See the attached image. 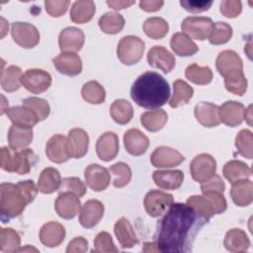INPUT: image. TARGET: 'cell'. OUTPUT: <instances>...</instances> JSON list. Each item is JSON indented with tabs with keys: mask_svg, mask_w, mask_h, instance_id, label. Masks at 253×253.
<instances>
[{
	"mask_svg": "<svg viewBox=\"0 0 253 253\" xmlns=\"http://www.w3.org/2000/svg\"><path fill=\"white\" fill-rule=\"evenodd\" d=\"M207 221L187 204H172L159 221L155 235L160 252L189 251L197 232Z\"/></svg>",
	"mask_w": 253,
	"mask_h": 253,
	"instance_id": "6da1fadb",
	"label": "cell"
},
{
	"mask_svg": "<svg viewBox=\"0 0 253 253\" xmlns=\"http://www.w3.org/2000/svg\"><path fill=\"white\" fill-rule=\"evenodd\" d=\"M130 97L136 105L144 109H158L170 97L169 83L160 74L146 71L132 83Z\"/></svg>",
	"mask_w": 253,
	"mask_h": 253,
	"instance_id": "7a4b0ae2",
	"label": "cell"
},
{
	"mask_svg": "<svg viewBox=\"0 0 253 253\" xmlns=\"http://www.w3.org/2000/svg\"><path fill=\"white\" fill-rule=\"evenodd\" d=\"M215 65L218 73L224 78L225 89L238 96L247 90V79L243 73V62L233 50H223L218 53Z\"/></svg>",
	"mask_w": 253,
	"mask_h": 253,
	"instance_id": "3957f363",
	"label": "cell"
},
{
	"mask_svg": "<svg viewBox=\"0 0 253 253\" xmlns=\"http://www.w3.org/2000/svg\"><path fill=\"white\" fill-rule=\"evenodd\" d=\"M28 204L17 184L2 183L0 185V209L3 222L19 216Z\"/></svg>",
	"mask_w": 253,
	"mask_h": 253,
	"instance_id": "277c9868",
	"label": "cell"
},
{
	"mask_svg": "<svg viewBox=\"0 0 253 253\" xmlns=\"http://www.w3.org/2000/svg\"><path fill=\"white\" fill-rule=\"evenodd\" d=\"M37 162L38 156L30 148L18 151L5 146L1 147V168L7 172L25 175Z\"/></svg>",
	"mask_w": 253,
	"mask_h": 253,
	"instance_id": "5b68a950",
	"label": "cell"
},
{
	"mask_svg": "<svg viewBox=\"0 0 253 253\" xmlns=\"http://www.w3.org/2000/svg\"><path fill=\"white\" fill-rule=\"evenodd\" d=\"M144 42L135 36H126L121 39L117 47V55L122 63L133 65L137 63L144 52Z\"/></svg>",
	"mask_w": 253,
	"mask_h": 253,
	"instance_id": "8992f818",
	"label": "cell"
},
{
	"mask_svg": "<svg viewBox=\"0 0 253 253\" xmlns=\"http://www.w3.org/2000/svg\"><path fill=\"white\" fill-rule=\"evenodd\" d=\"M173 202L174 200L171 194L159 190H151L145 195L143 206L150 216L158 217L166 212Z\"/></svg>",
	"mask_w": 253,
	"mask_h": 253,
	"instance_id": "52a82bcc",
	"label": "cell"
},
{
	"mask_svg": "<svg viewBox=\"0 0 253 253\" xmlns=\"http://www.w3.org/2000/svg\"><path fill=\"white\" fill-rule=\"evenodd\" d=\"M11 36L14 42L24 48H33L40 42L38 29L29 23L15 22L11 25Z\"/></svg>",
	"mask_w": 253,
	"mask_h": 253,
	"instance_id": "ba28073f",
	"label": "cell"
},
{
	"mask_svg": "<svg viewBox=\"0 0 253 253\" xmlns=\"http://www.w3.org/2000/svg\"><path fill=\"white\" fill-rule=\"evenodd\" d=\"M213 22L208 17H187L181 24L182 32L189 38L204 41L209 38Z\"/></svg>",
	"mask_w": 253,
	"mask_h": 253,
	"instance_id": "9c48e42d",
	"label": "cell"
},
{
	"mask_svg": "<svg viewBox=\"0 0 253 253\" xmlns=\"http://www.w3.org/2000/svg\"><path fill=\"white\" fill-rule=\"evenodd\" d=\"M22 85L31 93L40 94L46 91L51 85V76L48 72L32 68L28 69L21 78Z\"/></svg>",
	"mask_w": 253,
	"mask_h": 253,
	"instance_id": "30bf717a",
	"label": "cell"
},
{
	"mask_svg": "<svg viewBox=\"0 0 253 253\" xmlns=\"http://www.w3.org/2000/svg\"><path fill=\"white\" fill-rule=\"evenodd\" d=\"M216 170L215 159L208 154L202 153L197 155L190 164V172L192 178L197 182H204L214 175Z\"/></svg>",
	"mask_w": 253,
	"mask_h": 253,
	"instance_id": "8fae6325",
	"label": "cell"
},
{
	"mask_svg": "<svg viewBox=\"0 0 253 253\" xmlns=\"http://www.w3.org/2000/svg\"><path fill=\"white\" fill-rule=\"evenodd\" d=\"M185 157L176 149L169 146H159L150 156L151 164L156 168H172L180 165Z\"/></svg>",
	"mask_w": 253,
	"mask_h": 253,
	"instance_id": "7c38bea8",
	"label": "cell"
},
{
	"mask_svg": "<svg viewBox=\"0 0 253 253\" xmlns=\"http://www.w3.org/2000/svg\"><path fill=\"white\" fill-rule=\"evenodd\" d=\"M54 209L60 217L64 219H71L81 211L79 197L70 192L59 193L54 202Z\"/></svg>",
	"mask_w": 253,
	"mask_h": 253,
	"instance_id": "4fadbf2b",
	"label": "cell"
},
{
	"mask_svg": "<svg viewBox=\"0 0 253 253\" xmlns=\"http://www.w3.org/2000/svg\"><path fill=\"white\" fill-rule=\"evenodd\" d=\"M66 145L70 157L82 158L88 151L89 135L82 128H72L66 137Z\"/></svg>",
	"mask_w": 253,
	"mask_h": 253,
	"instance_id": "5bb4252c",
	"label": "cell"
},
{
	"mask_svg": "<svg viewBox=\"0 0 253 253\" xmlns=\"http://www.w3.org/2000/svg\"><path fill=\"white\" fill-rule=\"evenodd\" d=\"M85 42V36L82 30L75 27L63 29L58 37V44L61 52L79 51Z\"/></svg>",
	"mask_w": 253,
	"mask_h": 253,
	"instance_id": "9a60e30c",
	"label": "cell"
},
{
	"mask_svg": "<svg viewBox=\"0 0 253 253\" xmlns=\"http://www.w3.org/2000/svg\"><path fill=\"white\" fill-rule=\"evenodd\" d=\"M84 176L88 187L95 192L106 190L111 181L108 169L99 164H90L87 166Z\"/></svg>",
	"mask_w": 253,
	"mask_h": 253,
	"instance_id": "2e32d148",
	"label": "cell"
},
{
	"mask_svg": "<svg viewBox=\"0 0 253 253\" xmlns=\"http://www.w3.org/2000/svg\"><path fill=\"white\" fill-rule=\"evenodd\" d=\"M147 61L150 66L158 68L164 73H169L176 64L174 55L161 45H154L148 50Z\"/></svg>",
	"mask_w": 253,
	"mask_h": 253,
	"instance_id": "e0dca14e",
	"label": "cell"
},
{
	"mask_svg": "<svg viewBox=\"0 0 253 253\" xmlns=\"http://www.w3.org/2000/svg\"><path fill=\"white\" fill-rule=\"evenodd\" d=\"M219 121L227 126L234 127L239 126L245 116V107L235 101H227L218 107Z\"/></svg>",
	"mask_w": 253,
	"mask_h": 253,
	"instance_id": "ac0fdd59",
	"label": "cell"
},
{
	"mask_svg": "<svg viewBox=\"0 0 253 253\" xmlns=\"http://www.w3.org/2000/svg\"><path fill=\"white\" fill-rule=\"evenodd\" d=\"M56 70L67 76H76L82 71V60L75 52H61L52 59Z\"/></svg>",
	"mask_w": 253,
	"mask_h": 253,
	"instance_id": "d6986e66",
	"label": "cell"
},
{
	"mask_svg": "<svg viewBox=\"0 0 253 253\" xmlns=\"http://www.w3.org/2000/svg\"><path fill=\"white\" fill-rule=\"evenodd\" d=\"M104 205L98 200H89L81 208L79 222L85 228H92L99 223L104 215Z\"/></svg>",
	"mask_w": 253,
	"mask_h": 253,
	"instance_id": "ffe728a7",
	"label": "cell"
},
{
	"mask_svg": "<svg viewBox=\"0 0 253 253\" xmlns=\"http://www.w3.org/2000/svg\"><path fill=\"white\" fill-rule=\"evenodd\" d=\"M96 152L103 161H111L119 152V137L113 131L104 132L97 140Z\"/></svg>",
	"mask_w": 253,
	"mask_h": 253,
	"instance_id": "44dd1931",
	"label": "cell"
},
{
	"mask_svg": "<svg viewBox=\"0 0 253 253\" xmlns=\"http://www.w3.org/2000/svg\"><path fill=\"white\" fill-rule=\"evenodd\" d=\"M45 154L53 163L66 162L70 158L67 151L66 137L59 133L52 135L45 144Z\"/></svg>",
	"mask_w": 253,
	"mask_h": 253,
	"instance_id": "7402d4cb",
	"label": "cell"
},
{
	"mask_svg": "<svg viewBox=\"0 0 253 253\" xmlns=\"http://www.w3.org/2000/svg\"><path fill=\"white\" fill-rule=\"evenodd\" d=\"M124 144L126 150L133 156H140L149 146L148 137L137 128H130L124 135Z\"/></svg>",
	"mask_w": 253,
	"mask_h": 253,
	"instance_id": "603a6c76",
	"label": "cell"
},
{
	"mask_svg": "<svg viewBox=\"0 0 253 253\" xmlns=\"http://www.w3.org/2000/svg\"><path fill=\"white\" fill-rule=\"evenodd\" d=\"M65 238V228L56 221L44 223L40 230L41 242L49 248L59 246Z\"/></svg>",
	"mask_w": 253,
	"mask_h": 253,
	"instance_id": "cb8c5ba5",
	"label": "cell"
},
{
	"mask_svg": "<svg viewBox=\"0 0 253 253\" xmlns=\"http://www.w3.org/2000/svg\"><path fill=\"white\" fill-rule=\"evenodd\" d=\"M197 121L206 127H213L220 124L218 106L209 102H201L195 106Z\"/></svg>",
	"mask_w": 253,
	"mask_h": 253,
	"instance_id": "d4e9b609",
	"label": "cell"
},
{
	"mask_svg": "<svg viewBox=\"0 0 253 253\" xmlns=\"http://www.w3.org/2000/svg\"><path fill=\"white\" fill-rule=\"evenodd\" d=\"M230 197L238 207H247L253 201V183L249 179H242L232 183Z\"/></svg>",
	"mask_w": 253,
	"mask_h": 253,
	"instance_id": "484cf974",
	"label": "cell"
},
{
	"mask_svg": "<svg viewBox=\"0 0 253 253\" xmlns=\"http://www.w3.org/2000/svg\"><path fill=\"white\" fill-rule=\"evenodd\" d=\"M33 140V128L30 126L12 125L8 130V142L12 149H24Z\"/></svg>",
	"mask_w": 253,
	"mask_h": 253,
	"instance_id": "4316f807",
	"label": "cell"
},
{
	"mask_svg": "<svg viewBox=\"0 0 253 253\" xmlns=\"http://www.w3.org/2000/svg\"><path fill=\"white\" fill-rule=\"evenodd\" d=\"M156 186L165 190H176L184 181V173L181 170H157L152 174Z\"/></svg>",
	"mask_w": 253,
	"mask_h": 253,
	"instance_id": "83f0119b",
	"label": "cell"
},
{
	"mask_svg": "<svg viewBox=\"0 0 253 253\" xmlns=\"http://www.w3.org/2000/svg\"><path fill=\"white\" fill-rule=\"evenodd\" d=\"M225 249L229 252H245L250 246V240L247 234L240 228L229 229L223 240Z\"/></svg>",
	"mask_w": 253,
	"mask_h": 253,
	"instance_id": "f1b7e54d",
	"label": "cell"
},
{
	"mask_svg": "<svg viewBox=\"0 0 253 253\" xmlns=\"http://www.w3.org/2000/svg\"><path fill=\"white\" fill-rule=\"evenodd\" d=\"M114 231L122 248H131L137 243L136 234L130 222L126 217H121L117 220L114 226Z\"/></svg>",
	"mask_w": 253,
	"mask_h": 253,
	"instance_id": "f546056e",
	"label": "cell"
},
{
	"mask_svg": "<svg viewBox=\"0 0 253 253\" xmlns=\"http://www.w3.org/2000/svg\"><path fill=\"white\" fill-rule=\"evenodd\" d=\"M60 184L61 177L59 171L53 167H47L42 171L39 177L38 188L42 194H51L58 191Z\"/></svg>",
	"mask_w": 253,
	"mask_h": 253,
	"instance_id": "4dcf8cb0",
	"label": "cell"
},
{
	"mask_svg": "<svg viewBox=\"0 0 253 253\" xmlns=\"http://www.w3.org/2000/svg\"><path fill=\"white\" fill-rule=\"evenodd\" d=\"M6 114L14 125L33 127L38 124V122H40L34 111L25 106H15L9 108L6 111Z\"/></svg>",
	"mask_w": 253,
	"mask_h": 253,
	"instance_id": "1f68e13d",
	"label": "cell"
},
{
	"mask_svg": "<svg viewBox=\"0 0 253 253\" xmlns=\"http://www.w3.org/2000/svg\"><path fill=\"white\" fill-rule=\"evenodd\" d=\"M96 12L95 3L91 0L75 1L70 9V19L76 24L89 22Z\"/></svg>",
	"mask_w": 253,
	"mask_h": 253,
	"instance_id": "d6a6232c",
	"label": "cell"
},
{
	"mask_svg": "<svg viewBox=\"0 0 253 253\" xmlns=\"http://www.w3.org/2000/svg\"><path fill=\"white\" fill-rule=\"evenodd\" d=\"M172 50L179 56H192L198 52V45L184 33H176L170 41Z\"/></svg>",
	"mask_w": 253,
	"mask_h": 253,
	"instance_id": "836d02e7",
	"label": "cell"
},
{
	"mask_svg": "<svg viewBox=\"0 0 253 253\" xmlns=\"http://www.w3.org/2000/svg\"><path fill=\"white\" fill-rule=\"evenodd\" d=\"M222 173L229 183H234L242 179H248L251 176V168L240 160H230L223 166Z\"/></svg>",
	"mask_w": 253,
	"mask_h": 253,
	"instance_id": "e575fe53",
	"label": "cell"
},
{
	"mask_svg": "<svg viewBox=\"0 0 253 253\" xmlns=\"http://www.w3.org/2000/svg\"><path fill=\"white\" fill-rule=\"evenodd\" d=\"M168 120L167 113L162 109L148 111L140 116V123L149 131L155 132L164 127Z\"/></svg>",
	"mask_w": 253,
	"mask_h": 253,
	"instance_id": "d590c367",
	"label": "cell"
},
{
	"mask_svg": "<svg viewBox=\"0 0 253 253\" xmlns=\"http://www.w3.org/2000/svg\"><path fill=\"white\" fill-rule=\"evenodd\" d=\"M110 115L112 119L120 125H126L133 116L131 104L125 99H118L110 107Z\"/></svg>",
	"mask_w": 253,
	"mask_h": 253,
	"instance_id": "8d00e7d4",
	"label": "cell"
},
{
	"mask_svg": "<svg viewBox=\"0 0 253 253\" xmlns=\"http://www.w3.org/2000/svg\"><path fill=\"white\" fill-rule=\"evenodd\" d=\"M194 95V89L184 80L177 79L173 83V96L169 101L171 108H178L187 104Z\"/></svg>",
	"mask_w": 253,
	"mask_h": 253,
	"instance_id": "74e56055",
	"label": "cell"
},
{
	"mask_svg": "<svg viewBox=\"0 0 253 253\" xmlns=\"http://www.w3.org/2000/svg\"><path fill=\"white\" fill-rule=\"evenodd\" d=\"M99 27L105 34L116 35L124 29L125 19L119 13L108 12L99 19Z\"/></svg>",
	"mask_w": 253,
	"mask_h": 253,
	"instance_id": "f35d334b",
	"label": "cell"
},
{
	"mask_svg": "<svg viewBox=\"0 0 253 253\" xmlns=\"http://www.w3.org/2000/svg\"><path fill=\"white\" fill-rule=\"evenodd\" d=\"M23 76L22 70L20 67L11 65L7 67L1 73V87L6 92H15L17 91L22 82L21 78Z\"/></svg>",
	"mask_w": 253,
	"mask_h": 253,
	"instance_id": "ab89813d",
	"label": "cell"
},
{
	"mask_svg": "<svg viewBox=\"0 0 253 253\" xmlns=\"http://www.w3.org/2000/svg\"><path fill=\"white\" fill-rule=\"evenodd\" d=\"M143 31L148 38L153 40H160L167 35L169 31V25L163 18L151 17L144 21Z\"/></svg>",
	"mask_w": 253,
	"mask_h": 253,
	"instance_id": "60d3db41",
	"label": "cell"
},
{
	"mask_svg": "<svg viewBox=\"0 0 253 253\" xmlns=\"http://www.w3.org/2000/svg\"><path fill=\"white\" fill-rule=\"evenodd\" d=\"M188 80L197 85H207L212 80V71L209 66H200L197 63L190 64L185 70Z\"/></svg>",
	"mask_w": 253,
	"mask_h": 253,
	"instance_id": "b9f144b4",
	"label": "cell"
},
{
	"mask_svg": "<svg viewBox=\"0 0 253 253\" xmlns=\"http://www.w3.org/2000/svg\"><path fill=\"white\" fill-rule=\"evenodd\" d=\"M21 246V237L13 228H0V251L3 253L18 252Z\"/></svg>",
	"mask_w": 253,
	"mask_h": 253,
	"instance_id": "7bdbcfd3",
	"label": "cell"
},
{
	"mask_svg": "<svg viewBox=\"0 0 253 253\" xmlns=\"http://www.w3.org/2000/svg\"><path fill=\"white\" fill-rule=\"evenodd\" d=\"M81 95L86 102L95 105L102 104L106 99V91L104 87L99 82L94 80L83 85Z\"/></svg>",
	"mask_w": 253,
	"mask_h": 253,
	"instance_id": "ee69618b",
	"label": "cell"
},
{
	"mask_svg": "<svg viewBox=\"0 0 253 253\" xmlns=\"http://www.w3.org/2000/svg\"><path fill=\"white\" fill-rule=\"evenodd\" d=\"M186 204L193 208L200 215H202L207 220H209L211 216L215 214L211 203L204 195L191 196L187 199Z\"/></svg>",
	"mask_w": 253,
	"mask_h": 253,
	"instance_id": "f6af8a7d",
	"label": "cell"
},
{
	"mask_svg": "<svg viewBox=\"0 0 253 253\" xmlns=\"http://www.w3.org/2000/svg\"><path fill=\"white\" fill-rule=\"evenodd\" d=\"M232 37V28L224 22L213 23L211 31L209 35V42L211 44H223Z\"/></svg>",
	"mask_w": 253,
	"mask_h": 253,
	"instance_id": "bcb514c9",
	"label": "cell"
},
{
	"mask_svg": "<svg viewBox=\"0 0 253 253\" xmlns=\"http://www.w3.org/2000/svg\"><path fill=\"white\" fill-rule=\"evenodd\" d=\"M235 147L240 155L247 159L253 156V133L249 129H241L235 137Z\"/></svg>",
	"mask_w": 253,
	"mask_h": 253,
	"instance_id": "7dc6e473",
	"label": "cell"
},
{
	"mask_svg": "<svg viewBox=\"0 0 253 253\" xmlns=\"http://www.w3.org/2000/svg\"><path fill=\"white\" fill-rule=\"evenodd\" d=\"M110 172L114 176L113 185L116 188L126 186L131 179V170L125 162H118L110 167Z\"/></svg>",
	"mask_w": 253,
	"mask_h": 253,
	"instance_id": "c3c4849f",
	"label": "cell"
},
{
	"mask_svg": "<svg viewBox=\"0 0 253 253\" xmlns=\"http://www.w3.org/2000/svg\"><path fill=\"white\" fill-rule=\"evenodd\" d=\"M23 106L30 108L37 115L39 121L45 120L50 112L49 105L46 100L38 97H29L23 100Z\"/></svg>",
	"mask_w": 253,
	"mask_h": 253,
	"instance_id": "681fc988",
	"label": "cell"
},
{
	"mask_svg": "<svg viewBox=\"0 0 253 253\" xmlns=\"http://www.w3.org/2000/svg\"><path fill=\"white\" fill-rule=\"evenodd\" d=\"M93 251L98 253H112L118 252L119 249L114 244L111 234L107 231H102L98 233L94 239Z\"/></svg>",
	"mask_w": 253,
	"mask_h": 253,
	"instance_id": "f907efd6",
	"label": "cell"
},
{
	"mask_svg": "<svg viewBox=\"0 0 253 253\" xmlns=\"http://www.w3.org/2000/svg\"><path fill=\"white\" fill-rule=\"evenodd\" d=\"M58 191H59V193L70 192L80 198L85 195L86 186L79 178L68 177V178H64L63 180H61V184H60Z\"/></svg>",
	"mask_w": 253,
	"mask_h": 253,
	"instance_id": "816d5d0a",
	"label": "cell"
},
{
	"mask_svg": "<svg viewBox=\"0 0 253 253\" xmlns=\"http://www.w3.org/2000/svg\"><path fill=\"white\" fill-rule=\"evenodd\" d=\"M70 2L68 0H46L44 1L45 10L51 17H60L67 11Z\"/></svg>",
	"mask_w": 253,
	"mask_h": 253,
	"instance_id": "f5cc1de1",
	"label": "cell"
},
{
	"mask_svg": "<svg viewBox=\"0 0 253 253\" xmlns=\"http://www.w3.org/2000/svg\"><path fill=\"white\" fill-rule=\"evenodd\" d=\"M225 189V185L223 180L219 175H212L208 180L201 183V191L203 194L210 192H219L223 193Z\"/></svg>",
	"mask_w": 253,
	"mask_h": 253,
	"instance_id": "db71d44e",
	"label": "cell"
},
{
	"mask_svg": "<svg viewBox=\"0 0 253 253\" xmlns=\"http://www.w3.org/2000/svg\"><path fill=\"white\" fill-rule=\"evenodd\" d=\"M220 13L226 18H236L242 11V4L236 0H224L220 2Z\"/></svg>",
	"mask_w": 253,
	"mask_h": 253,
	"instance_id": "11a10c76",
	"label": "cell"
},
{
	"mask_svg": "<svg viewBox=\"0 0 253 253\" xmlns=\"http://www.w3.org/2000/svg\"><path fill=\"white\" fill-rule=\"evenodd\" d=\"M203 195L211 203L215 214L221 213L226 210L227 204H226V200L223 196V193L210 192V193H206Z\"/></svg>",
	"mask_w": 253,
	"mask_h": 253,
	"instance_id": "9f6ffc18",
	"label": "cell"
},
{
	"mask_svg": "<svg viewBox=\"0 0 253 253\" xmlns=\"http://www.w3.org/2000/svg\"><path fill=\"white\" fill-rule=\"evenodd\" d=\"M180 5L190 13H201L208 11L212 5V1H197V0H182Z\"/></svg>",
	"mask_w": 253,
	"mask_h": 253,
	"instance_id": "6f0895ef",
	"label": "cell"
},
{
	"mask_svg": "<svg viewBox=\"0 0 253 253\" xmlns=\"http://www.w3.org/2000/svg\"><path fill=\"white\" fill-rule=\"evenodd\" d=\"M17 185L19 186L22 193L26 197L28 203L29 204L32 203L37 197L39 192V188L36 186V184L32 180H26V181H20L19 183H17Z\"/></svg>",
	"mask_w": 253,
	"mask_h": 253,
	"instance_id": "680465c9",
	"label": "cell"
},
{
	"mask_svg": "<svg viewBox=\"0 0 253 253\" xmlns=\"http://www.w3.org/2000/svg\"><path fill=\"white\" fill-rule=\"evenodd\" d=\"M87 250H88V241L82 236H78L72 239L66 248L67 253H83V252H86Z\"/></svg>",
	"mask_w": 253,
	"mask_h": 253,
	"instance_id": "91938a15",
	"label": "cell"
},
{
	"mask_svg": "<svg viewBox=\"0 0 253 253\" xmlns=\"http://www.w3.org/2000/svg\"><path fill=\"white\" fill-rule=\"evenodd\" d=\"M163 4L161 0H142L139 2V7L146 12H155L160 10Z\"/></svg>",
	"mask_w": 253,
	"mask_h": 253,
	"instance_id": "94428289",
	"label": "cell"
},
{
	"mask_svg": "<svg viewBox=\"0 0 253 253\" xmlns=\"http://www.w3.org/2000/svg\"><path fill=\"white\" fill-rule=\"evenodd\" d=\"M135 2L134 1H121V0H116V1H107V4L113 8L114 10H122L128 8L129 6L133 5Z\"/></svg>",
	"mask_w": 253,
	"mask_h": 253,
	"instance_id": "6125c7cd",
	"label": "cell"
},
{
	"mask_svg": "<svg viewBox=\"0 0 253 253\" xmlns=\"http://www.w3.org/2000/svg\"><path fill=\"white\" fill-rule=\"evenodd\" d=\"M143 252H160L156 242H145L142 248Z\"/></svg>",
	"mask_w": 253,
	"mask_h": 253,
	"instance_id": "be15d7a7",
	"label": "cell"
},
{
	"mask_svg": "<svg viewBox=\"0 0 253 253\" xmlns=\"http://www.w3.org/2000/svg\"><path fill=\"white\" fill-rule=\"evenodd\" d=\"M251 109H252V106H249L247 109H245V116H244V119L247 121L248 125H250V126H251V120H252Z\"/></svg>",
	"mask_w": 253,
	"mask_h": 253,
	"instance_id": "e7e4bbea",
	"label": "cell"
},
{
	"mask_svg": "<svg viewBox=\"0 0 253 253\" xmlns=\"http://www.w3.org/2000/svg\"><path fill=\"white\" fill-rule=\"evenodd\" d=\"M27 251H29V252H31V251H35V252H39V250L37 249V248H35V247H32V246H30V245H26L25 247H20V249H19V251L18 252H27Z\"/></svg>",
	"mask_w": 253,
	"mask_h": 253,
	"instance_id": "03108f58",
	"label": "cell"
}]
</instances>
